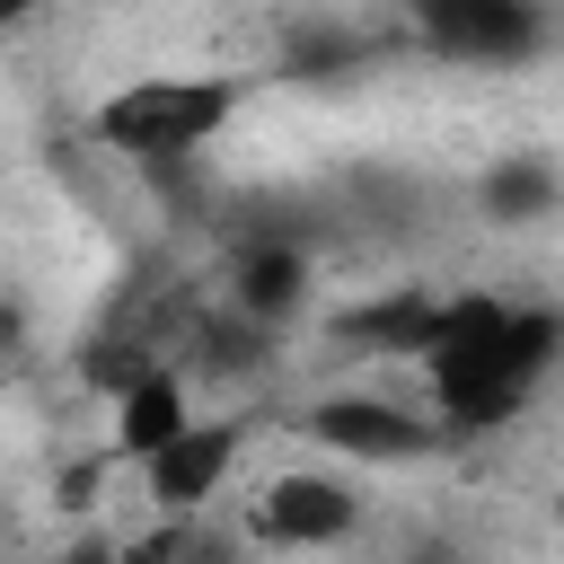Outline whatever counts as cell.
<instances>
[{
  "label": "cell",
  "mask_w": 564,
  "mask_h": 564,
  "mask_svg": "<svg viewBox=\"0 0 564 564\" xmlns=\"http://www.w3.org/2000/svg\"><path fill=\"white\" fill-rule=\"evenodd\" d=\"M546 352H555L546 308H502V300L467 291V300H441V326L423 344V379H432V397L458 432H494L529 397Z\"/></svg>",
  "instance_id": "obj_1"
},
{
  "label": "cell",
  "mask_w": 564,
  "mask_h": 564,
  "mask_svg": "<svg viewBox=\"0 0 564 564\" xmlns=\"http://www.w3.org/2000/svg\"><path fill=\"white\" fill-rule=\"evenodd\" d=\"M229 106H238L229 79H141V88L97 106V132L132 159H185L229 123Z\"/></svg>",
  "instance_id": "obj_2"
},
{
  "label": "cell",
  "mask_w": 564,
  "mask_h": 564,
  "mask_svg": "<svg viewBox=\"0 0 564 564\" xmlns=\"http://www.w3.org/2000/svg\"><path fill=\"white\" fill-rule=\"evenodd\" d=\"M414 18L458 62H520V53H538V9L529 0H414Z\"/></svg>",
  "instance_id": "obj_3"
},
{
  "label": "cell",
  "mask_w": 564,
  "mask_h": 564,
  "mask_svg": "<svg viewBox=\"0 0 564 564\" xmlns=\"http://www.w3.org/2000/svg\"><path fill=\"white\" fill-rule=\"evenodd\" d=\"M229 458H238V432H229V423H176L141 467H150V494H159L167 511H194V502L229 476Z\"/></svg>",
  "instance_id": "obj_4"
},
{
  "label": "cell",
  "mask_w": 564,
  "mask_h": 564,
  "mask_svg": "<svg viewBox=\"0 0 564 564\" xmlns=\"http://www.w3.org/2000/svg\"><path fill=\"white\" fill-rule=\"evenodd\" d=\"M352 494L344 485H326V476H273L264 485V502H256V529L273 538V546H335L344 529H352Z\"/></svg>",
  "instance_id": "obj_5"
},
{
  "label": "cell",
  "mask_w": 564,
  "mask_h": 564,
  "mask_svg": "<svg viewBox=\"0 0 564 564\" xmlns=\"http://www.w3.org/2000/svg\"><path fill=\"white\" fill-rule=\"evenodd\" d=\"M308 432H317L326 449H344V458H414V449H432V432H423L414 414L379 405V397H326V405L308 414Z\"/></svg>",
  "instance_id": "obj_6"
},
{
  "label": "cell",
  "mask_w": 564,
  "mask_h": 564,
  "mask_svg": "<svg viewBox=\"0 0 564 564\" xmlns=\"http://www.w3.org/2000/svg\"><path fill=\"white\" fill-rule=\"evenodd\" d=\"M432 326H441V300H432L423 282L397 291V300H370V308H344V317H335V335L361 344V352H423Z\"/></svg>",
  "instance_id": "obj_7"
},
{
  "label": "cell",
  "mask_w": 564,
  "mask_h": 564,
  "mask_svg": "<svg viewBox=\"0 0 564 564\" xmlns=\"http://www.w3.org/2000/svg\"><path fill=\"white\" fill-rule=\"evenodd\" d=\"M176 423H185V388H176L159 361H150L132 388H115V449H123V458H150Z\"/></svg>",
  "instance_id": "obj_8"
},
{
  "label": "cell",
  "mask_w": 564,
  "mask_h": 564,
  "mask_svg": "<svg viewBox=\"0 0 564 564\" xmlns=\"http://www.w3.org/2000/svg\"><path fill=\"white\" fill-rule=\"evenodd\" d=\"M300 291H308V264H300L291 247H247V256H238V317L273 326V317L300 308Z\"/></svg>",
  "instance_id": "obj_9"
},
{
  "label": "cell",
  "mask_w": 564,
  "mask_h": 564,
  "mask_svg": "<svg viewBox=\"0 0 564 564\" xmlns=\"http://www.w3.org/2000/svg\"><path fill=\"white\" fill-rule=\"evenodd\" d=\"M141 370H150V335H123V326H115V335L88 344V379H97V388H132Z\"/></svg>",
  "instance_id": "obj_10"
},
{
  "label": "cell",
  "mask_w": 564,
  "mask_h": 564,
  "mask_svg": "<svg viewBox=\"0 0 564 564\" xmlns=\"http://www.w3.org/2000/svg\"><path fill=\"white\" fill-rule=\"evenodd\" d=\"M485 194H494V203H511V212H502V220H529V212H538V203H546V167H511V176H494V185H485Z\"/></svg>",
  "instance_id": "obj_11"
},
{
  "label": "cell",
  "mask_w": 564,
  "mask_h": 564,
  "mask_svg": "<svg viewBox=\"0 0 564 564\" xmlns=\"http://www.w3.org/2000/svg\"><path fill=\"white\" fill-rule=\"evenodd\" d=\"M18 18H35V0H0V26H18Z\"/></svg>",
  "instance_id": "obj_12"
}]
</instances>
